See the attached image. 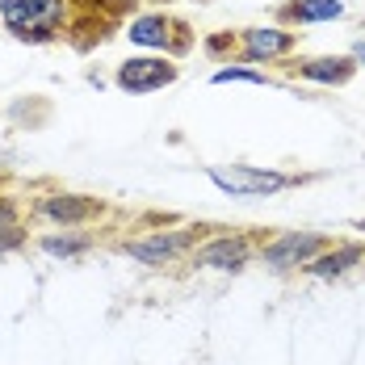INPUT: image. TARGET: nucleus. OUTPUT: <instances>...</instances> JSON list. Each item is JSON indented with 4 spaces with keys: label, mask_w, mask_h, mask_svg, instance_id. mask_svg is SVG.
<instances>
[{
    "label": "nucleus",
    "mask_w": 365,
    "mask_h": 365,
    "mask_svg": "<svg viewBox=\"0 0 365 365\" xmlns=\"http://www.w3.org/2000/svg\"><path fill=\"white\" fill-rule=\"evenodd\" d=\"M0 17L21 42H51L63 26V0H0Z\"/></svg>",
    "instance_id": "f257e3e1"
},
{
    "label": "nucleus",
    "mask_w": 365,
    "mask_h": 365,
    "mask_svg": "<svg viewBox=\"0 0 365 365\" xmlns=\"http://www.w3.org/2000/svg\"><path fill=\"white\" fill-rule=\"evenodd\" d=\"M206 231H210V227H197V222L177 227V231H151L143 240H126L122 252L135 256L139 264H173L177 256H185L189 248H197V240H202Z\"/></svg>",
    "instance_id": "f03ea898"
},
{
    "label": "nucleus",
    "mask_w": 365,
    "mask_h": 365,
    "mask_svg": "<svg viewBox=\"0 0 365 365\" xmlns=\"http://www.w3.org/2000/svg\"><path fill=\"white\" fill-rule=\"evenodd\" d=\"M210 181L219 185L227 197H269L277 189H286L290 177L273 173V168H252V164H231V168H210Z\"/></svg>",
    "instance_id": "7ed1b4c3"
},
{
    "label": "nucleus",
    "mask_w": 365,
    "mask_h": 365,
    "mask_svg": "<svg viewBox=\"0 0 365 365\" xmlns=\"http://www.w3.org/2000/svg\"><path fill=\"white\" fill-rule=\"evenodd\" d=\"M324 248H328V235H315V231H282L277 240L260 244V260L269 269H298V264H311Z\"/></svg>",
    "instance_id": "20e7f679"
},
{
    "label": "nucleus",
    "mask_w": 365,
    "mask_h": 365,
    "mask_svg": "<svg viewBox=\"0 0 365 365\" xmlns=\"http://www.w3.org/2000/svg\"><path fill=\"white\" fill-rule=\"evenodd\" d=\"M256 256V240L235 231V235H215L202 248H193V264L197 269H219V273H240Z\"/></svg>",
    "instance_id": "39448f33"
},
{
    "label": "nucleus",
    "mask_w": 365,
    "mask_h": 365,
    "mask_svg": "<svg viewBox=\"0 0 365 365\" xmlns=\"http://www.w3.org/2000/svg\"><path fill=\"white\" fill-rule=\"evenodd\" d=\"M294 46H298V34L294 30H282V26H252L240 34V55L244 63H277L286 59Z\"/></svg>",
    "instance_id": "423d86ee"
},
{
    "label": "nucleus",
    "mask_w": 365,
    "mask_h": 365,
    "mask_svg": "<svg viewBox=\"0 0 365 365\" xmlns=\"http://www.w3.org/2000/svg\"><path fill=\"white\" fill-rule=\"evenodd\" d=\"M113 80L126 93H155V88L177 80V63H168V59H126V63H118Z\"/></svg>",
    "instance_id": "0eeeda50"
},
{
    "label": "nucleus",
    "mask_w": 365,
    "mask_h": 365,
    "mask_svg": "<svg viewBox=\"0 0 365 365\" xmlns=\"http://www.w3.org/2000/svg\"><path fill=\"white\" fill-rule=\"evenodd\" d=\"M38 215H46V219L59 222V227H84V222L101 219L106 206L97 197H84V193H51V197L38 202Z\"/></svg>",
    "instance_id": "6e6552de"
},
{
    "label": "nucleus",
    "mask_w": 365,
    "mask_h": 365,
    "mask_svg": "<svg viewBox=\"0 0 365 365\" xmlns=\"http://www.w3.org/2000/svg\"><path fill=\"white\" fill-rule=\"evenodd\" d=\"M361 260H365L361 244H328L311 264H302V273H307V277H319V282H331V277H344V273H349L353 264H361Z\"/></svg>",
    "instance_id": "1a4fd4ad"
},
{
    "label": "nucleus",
    "mask_w": 365,
    "mask_h": 365,
    "mask_svg": "<svg viewBox=\"0 0 365 365\" xmlns=\"http://www.w3.org/2000/svg\"><path fill=\"white\" fill-rule=\"evenodd\" d=\"M357 72V59L353 55H319V59H302L298 76L311 80V84H349Z\"/></svg>",
    "instance_id": "9d476101"
},
{
    "label": "nucleus",
    "mask_w": 365,
    "mask_h": 365,
    "mask_svg": "<svg viewBox=\"0 0 365 365\" xmlns=\"http://www.w3.org/2000/svg\"><path fill=\"white\" fill-rule=\"evenodd\" d=\"M286 21H298V26H319V21H336L344 17V0H294L282 9Z\"/></svg>",
    "instance_id": "9b49d317"
},
{
    "label": "nucleus",
    "mask_w": 365,
    "mask_h": 365,
    "mask_svg": "<svg viewBox=\"0 0 365 365\" xmlns=\"http://www.w3.org/2000/svg\"><path fill=\"white\" fill-rule=\"evenodd\" d=\"M173 30H177V26H173L164 13H143V17L130 21L126 34H130V42H139V46H160V51H164V46H173Z\"/></svg>",
    "instance_id": "f8f14e48"
},
{
    "label": "nucleus",
    "mask_w": 365,
    "mask_h": 365,
    "mask_svg": "<svg viewBox=\"0 0 365 365\" xmlns=\"http://www.w3.org/2000/svg\"><path fill=\"white\" fill-rule=\"evenodd\" d=\"M26 244V222H21V206L13 197H0V256L17 252Z\"/></svg>",
    "instance_id": "ddd939ff"
},
{
    "label": "nucleus",
    "mask_w": 365,
    "mask_h": 365,
    "mask_svg": "<svg viewBox=\"0 0 365 365\" xmlns=\"http://www.w3.org/2000/svg\"><path fill=\"white\" fill-rule=\"evenodd\" d=\"M93 248V235L84 231H63V235H42V252L59 256V260H72V256H84Z\"/></svg>",
    "instance_id": "4468645a"
},
{
    "label": "nucleus",
    "mask_w": 365,
    "mask_h": 365,
    "mask_svg": "<svg viewBox=\"0 0 365 365\" xmlns=\"http://www.w3.org/2000/svg\"><path fill=\"white\" fill-rule=\"evenodd\" d=\"M210 80L215 84H273L264 72H252V68H219Z\"/></svg>",
    "instance_id": "2eb2a0df"
},
{
    "label": "nucleus",
    "mask_w": 365,
    "mask_h": 365,
    "mask_svg": "<svg viewBox=\"0 0 365 365\" xmlns=\"http://www.w3.org/2000/svg\"><path fill=\"white\" fill-rule=\"evenodd\" d=\"M227 46H240V38L231 34V30H222V34H215V38H206V51L210 55H222Z\"/></svg>",
    "instance_id": "dca6fc26"
},
{
    "label": "nucleus",
    "mask_w": 365,
    "mask_h": 365,
    "mask_svg": "<svg viewBox=\"0 0 365 365\" xmlns=\"http://www.w3.org/2000/svg\"><path fill=\"white\" fill-rule=\"evenodd\" d=\"M353 59H357V63H365V38L357 42V46H353Z\"/></svg>",
    "instance_id": "f3484780"
},
{
    "label": "nucleus",
    "mask_w": 365,
    "mask_h": 365,
    "mask_svg": "<svg viewBox=\"0 0 365 365\" xmlns=\"http://www.w3.org/2000/svg\"><path fill=\"white\" fill-rule=\"evenodd\" d=\"M357 227H361V231H365V222H357Z\"/></svg>",
    "instance_id": "a211bd4d"
}]
</instances>
